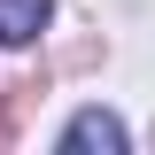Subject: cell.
<instances>
[{
    "mask_svg": "<svg viewBox=\"0 0 155 155\" xmlns=\"http://www.w3.org/2000/svg\"><path fill=\"white\" fill-rule=\"evenodd\" d=\"M54 147H62V155H124V124H116L109 109H78L70 124H62Z\"/></svg>",
    "mask_w": 155,
    "mask_h": 155,
    "instance_id": "obj_1",
    "label": "cell"
},
{
    "mask_svg": "<svg viewBox=\"0 0 155 155\" xmlns=\"http://www.w3.org/2000/svg\"><path fill=\"white\" fill-rule=\"evenodd\" d=\"M54 16V0H0V47H31Z\"/></svg>",
    "mask_w": 155,
    "mask_h": 155,
    "instance_id": "obj_2",
    "label": "cell"
}]
</instances>
